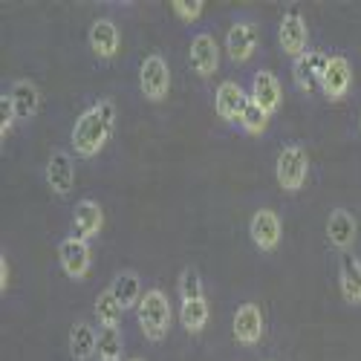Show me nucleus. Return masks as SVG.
<instances>
[{
	"label": "nucleus",
	"instance_id": "obj_1",
	"mask_svg": "<svg viewBox=\"0 0 361 361\" xmlns=\"http://www.w3.org/2000/svg\"><path fill=\"white\" fill-rule=\"evenodd\" d=\"M116 133V104L110 99H99L96 104H90L73 125L70 142L78 159H93L110 145Z\"/></svg>",
	"mask_w": 361,
	"mask_h": 361
},
{
	"label": "nucleus",
	"instance_id": "obj_2",
	"mask_svg": "<svg viewBox=\"0 0 361 361\" xmlns=\"http://www.w3.org/2000/svg\"><path fill=\"white\" fill-rule=\"evenodd\" d=\"M136 321H139V329L147 341H162L171 329V321H173V310H171V300L162 289H147L142 304L136 307Z\"/></svg>",
	"mask_w": 361,
	"mask_h": 361
},
{
	"label": "nucleus",
	"instance_id": "obj_3",
	"mask_svg": "<svg viewBox=\"0 0 361 361\" xmlns=\"http://www.w3.org/2000/svg\"><path fill=\"white\" fill-rule=\"evenodd\" d=\"M275 176H278V185L286 194H298L300 188L307 185V176H310V154L300 142H289L281 147L278 162H275Z\"/></svg>",
	"mask_w": 361,
	"mask_h": 361
},
{
	"label": "nucleus",
	"instance_id": "obj_4",
	"mask_svg": "<svg viewBox=\"0 0 361 361\" xmlns=\"http://www.w3.org/2000/svg\"><path fill=\"white\" fill-rule=\"evenodd\" d=\"M139 90L147 102H162L171 93V70L162 55H147L139 67Z\"/></svg>",
	"mask_w": 361,
	"mask_h": 361
},
{
	"label": "nucleus",
	"instance_id": "obj_5",
	"mask_svg": "<svg viewBox=\"0 0 361 361\" xmlns=\"http://www.w3.org/2000/svg\"><path fill=\"white\" fill-rule=\"evenodd\" d=\"M260 47V26L249 18L234 20L226 35V52L234 64H246Z\"/></svg>",
	"mask_w": 361,
	"mask_h": 361
},
{
	"label": "nucleus",
	"instance_id": "obj_6",
	"mask_svg": "<svg viewBox=\"0 0 361 361\" xmlns=\"http://www.w3.org/2000/svg\"><path fill=\"white\" fill-rule=\"evenodd\" d=\"M58 263H61L64 275L70 281H84L90 275V266H93V252H90V243L78 237H67L58 243Z\"/></svg>",
	"mask_w": 361,
	"mask_h": 361
},
{
	"label": "nucleus",
	"instance_id": "obj_7",
	"mask_svg": "<svg viewBox=\"0 0 361 361\" xmlns=\"http://www.w3.org/2000/svg\"><path fill=\"white\" fill-rule=\"evenodd\" d=\"M278 41H281L283 55H289L292 61H295V58H300L304 52H310V29H307L304 15H300L298 9H289V12L281 18Z\"/></svg>",
	"mask_w": 361,
	"mask_h": 361
},
{
	"label": "nucleus",
	"instance_id": "obj_8",
	"mask_svg": "<svg viewBox=\"0 0 361 361\" xmlns=\"http://www.w3.org/2000/svg\"><path fill=\"white\" fill-rule=\"evenodd\" d=\"M234 341L240 347H257L263 341V333H266V321H263V310L252 300L240 304L237 312H234Z\"/></svg>",
	"mask_w": 361,
	"mask_h": 361
},
{
	"label": "nucleus",
	"instance_id": "obj_9",
	"mask_svg": "<svg viewBox=\"0 0 361 361\" xmlns=\"http://www.w3.org/2000/svg\"><path fill=\"white\" fill-rule=\"evenodd\" d=\"M249 237L260 252H266V255L275 252L281 246V237H283L281 217L272 212V208H257L252 214V223H249Z\"/></svg>",
	"mask_w": 361,
	"mask_h": 361
},
{
	"label": "nucleus",
	"instance_id": "obj_10",
	"mask_svg": "<svg viewBox=\"0 0 361 361\" xmlns=\"http://www.w3.org/2000/svg\"><path fill=\"white\" fill-rule=\"evenodd\" d=\"M350 87H353V64L344 55H329L324 78H321V93L329 102H341V99H347Z\"/></svg>",
	"mask_w": 361,
	"mask_h": 361
},
{
	"label": "nucleus",
	"instance_id": "obj_11",
	"mask_svg": "<svg viewBox=\"0 0 361 361\" xmlns=\"http://www.w3.org/2000/svg\"><path fill=\"white\" fill-rule=\"evenodd\" d=\"M326 61H329V55L315 52V49H310L300 58H295L292 78H295V87L300 90V93H315V90H321V78H324Z\"/></svg>",
	"mask_w": 361,
	"mask_h": 361
},
{
	"label": "nucleus",
	"instance_id": "obj_12",
	"mask_svg": "<svg viewBox=\"0 0 361 361\" xmlns=\"http://www.w3.org/2000/svg\"><path fill=\"white\" fill-rule=\"evenodd\" d=\"M355 234H358V223H355L350 208H333V212H329V220H326L329 246H333L336 252H341V255H347L355 243Z\"/></svg>",
	"mask_w": 361,
	"mask_h": 361
},
{
	"label": "nucleus",
	"instance_id": "obj_13",
	"mask_svg": "<svg viewBox=\"0 0 361 361\" xmlns=\"http://www.w3.org/2000/svg\"><path fill=\"white\" fill-rule=\"evenodd\" d=\"M188 61H191V70H194L200 78H212V75L220 70V47H217V41H214V35H208V32L194 35Z\"/></svg>",
	"mask_w": 361,
	"mask_h": 361
},
{
	"label": "nucleus",
	"instance_id": "obj_14",
	"mask_svg": "<svg viewBox=\"0 0 361 361\" xmlns=\"http://www.w3.org/2000/svg\"><path fill=\"white\" fill-rule=\"evenodd\" d=\"M249 93L237 81H223L214 93V113L223 122H240V116L249 107Z\"/></svg>",
	"mask_w": 361,
	"mask_h": 361
},
{
	"label": "nucleus",
	"instance_id": "obj_15",
	"mask_svg": "<svg viewBox=\"0 0 361 361\" xmlns=\"http://www.w3.org/2000/svg\"><path fill=\"white\" fill-rule=\"evenodd\" d=\"M47 185L55 197H67L75 188V162L67 150H55L47 162Z\"/></svg>",
	"mask_w": 361,
	"mask_h": 361
},
{
	"label": "nucleus",
	"instance_id": "obj_16",
	"mask_svg": "<svg viewBox=\"0 0 361 361\" xmlns=\"http://www.w3.org/2000/svg\"><path fill=\"white\" fill-rule=\"evenodd\" d=\"M249 99L263 107L269 116H275L283 104V90H281V81L269 73V70H257L255 78H252V90H249Z\"/></svg>",
	"mask_w": 361,
	"mask_h": 361
},
{
	"label": "nucleus",
	"instance_id": "obj_17",
	"mask_svg": "<svg viewBox=\"0 0 361 361\" xmlns=\"http://www.w3.org/2000/svg\"><path fill=\"white\" fill-rule=\"evenodd\" d=\"M87 44L99 58L110 61V58H116L118 47H122V32H118V26L110 18H99V20H93V26H90Z\"/></svg>",
	"mask_w": 361,
	"mask_h": 361
},
{
	"label": "nucleus",
	"instance_id": "obj_18",
	"mask_svg": "<svg viewBox=\"0 0 361 361\" xmlns=\"http://www.w3.org/2000/svg\"><path fill=\"white\" fill-rule=\"evenodd\" d=\"M70 228H73V237L84 240V243H87L90 237H96L104 228V212H102V205L96 200H81L75 205V212H73Z\"/></svg>",
	"mask_w": 361,
	"mask_h": 361
},
{
	"label": "nucleus",
	"instance_id": "obj_19",
	"mask_svg": "<svg viewBox=\"0 0 361 361\" xmlns=\"http://www.w3.org/2000/svg\"><path fill=\"white\" fill-rule=\"evenodd\" d=\"M9 99L15 104V116H18V122H32V118L38 116L41 110V90L35 81H29V78H20L12 84L9 90Z\"/></svg>",
	"mask_w": 361,
	"mask_h": 361
},
{
	"label": "nucleus",
	"instance_id": "obj_20",
	"mask_svg": "<svg viewBox=\"0 0 361 361\" xmlns=\"http://www.w3.org/2000/svg\"><path fill=\"white\" fill-rule=\"evenodd\" d=\"M338 286H341L344 304L361 307V260L353 257L350 252L341 255L338 260Z\"/></svg>",
	"mask_w": 361,
	"mask_h": 361
},
{
	"label": "nucleus",
	"instance_id": "obj_21",
	"mask_svg": "<svg viewBox=\"0 0 361 361\" xmlns=\"http://www.w3.org/2000/svg\"><path fill=\"white\" fill-rule=\"evenodd\" d=\"M110 292L116 295V300L128 312V310H136L142 304V298H145L147 289H142V278L133 272V269H125V272H118L110 281Z\"/></svg>",
	"mask_w": 361,
	"mask_h": 361
},
{
	"label": "nucleus",
	"instance_id": "obj_22",
	"mask_svg": "<svg viewBox=\"0 0 361 361\" xmlns=\"http://www.w3.org/2000/svg\"><path fill=\"white\" fill-rule=\"evenodd\" d=\"M96 347H99V329L87 321H78L73 324L70 329V355L75 361H90L96 355Z\"/></svg>",
	"mask_w": 361,
	"mask_h": 361
},
{
	"label": "nucleus",
	"instance_id": "obj_23",
	"mask_svg": "<svg viewBox=\"0 0 361 361\" xmlns=\"http://www.w3.org/2000/svg\"><path fill=\"white\" fill-rule=\"evenodd\" d=\"M208 318H212V310H208V298H191V300H179V321L188 329L191 336L202 333Z\"/></svg>",
	"mask_w": 361,
	"mask_h": 361
},
{
	"label": "nucleus",
	"instance_id": "obj_24",
	"mask_svg": "<svg viewBox=\"0 0 361 361\" xmlns=\"http://www.w3.org/2000/svg\"><path fill=\"white\" fill-rule=\"evenodd\" d=\"M93 310H96V321H99L102 329H118V324H122V315H125L122 304L116 300V295L110 292V286L99 292Z\"/></svg>",
	"mask_w": 361,
	"mask_h": 361
},
{
	"label": "nucleus",
	"instance_id": "obj_25",
	"mask_svg": "<svg viewBox=\"0 0 361 361\" xmlns=\"http://www.w3.org/2000/svg\"><path fill=\"white\" fill-rule=\"evenodd\" d=\"M125 353V338L118 329H99V347L96 355L99 361H122Z\"/></svg>",
	"mask_w": 361,
	"mask_h": 361
},
{
	"label": "nucleus",
	"instance_id": "obj_26",
	"mask_svg": "<svg viewBox=\"0 0 361 361\" xmlns=\"http://www.w3.org/2000/svg\"><path fill=\"white\" fill-rule=\"evenodd\" d=\"M269 118H272V116H269L263 107H257L255 102H249V107L243 110V116H240V130H243V133H249V136H263L266 130H269Z\"/></svg>",
	"mask_w": 361,
	"mask_h": 361
},
{
	"label": "nucleus",
	"instance_id": "obj_27",
	"mask_svg": "<svg viewBox=\"0 0 361 361\" xmlns=\"http://www.w3.org/2000/svg\"><path fill=\"white\" fill-rule=\"evenodd\" d=\"M176 289H179V300H191V298H205V289H202V278L194 266H185L179 272V281H176Z\"/></svg>",
	"mask_w": 361,
	"mask_h": 361
},
{
	"label": "nucleus",
	"instance_id": "obj_28",
	"mask_svg": "<svg viewBox=\"0 0 361 361\" xmlns=\"http://www.w3.org/2000/svg\"><path fill=\"white\" fill-rule=\"evenodd\" d=\"M202 9H205L202 0H171V12H173L179 20H183V23H194V20H200Z\"/></svg>",
	"mask_w": 361,
	"mask_h": 361
},
{
	"label": "nucleus",
	"instance_id": "obj_29",
	"mask_svg": "<svg viewBox=\"0 0 361 361\" xmlns=\"http://www.w3.org/2000/svg\"><path fill=\"white\" fill-rule=\"evenodd\" d=\"M15 125H18V116H15V104H12V99L4 93L0 96V139H9L12 136V130H15Z\"/></svg>",
	"mask_w": 361,
	"mask_h": 361
},
{
	"label": "nucleus",
	"instance_id": "obj_30",
	"mask_svg": "<svg viewBox=\"0 0 361 361\" xmlns=\"http://www.w3.org/2000/svg\"><path fill=\"white\" fill-rule=\"evenodd\" d=\"M6 289H9V263L6 257H0V292L6 295Z\"/></svg>",
	"mask_w": 361,
	"mask_h": 361
},
{
	"label": "nucleus",
	"instance_id": "obj_31",
	"mask_svg": "<svg viewBox=\"0 0 361 361\" xmlns=\"http://www.w3.org/2000/svg\"><path fill=\"white\" fill-rule=\"evenodd\" d=\"M128 361H142V358H128Z\"/></svg>",
	"mask_w": 361,
	"mask_h": 361
},
{
	"label": "nucleus",
	"instance_id": "obj_32",
	"mask_svg": "<svg viewBox=\"0 0 361 361\" xmlns=\"http://www.w3.org/2000/svg\"><path fill=\"white\" fill-rule=\"evenodd\" d=\"M358 125H361V116H358Z\"/></svg>",
	"mask_w": 361,
	"mask_h": 361
}]
</instances>
